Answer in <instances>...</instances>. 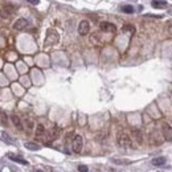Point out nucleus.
Returning a JSON list of instances; mask_svg holds the SVG:
<instances>
[{"instance_id": "19", "label": "nucleus", "mask_w": 172, "mask_h": 172, "mask_svg": "<svg viewBox=\"0 0 172 172\" xmlns=\"http://www.w3.org/2000/svg\"><path fill=\"white\" fill-rule=\"evenodd\" d=\"M113 163H115V164H131L130 160H118V159H114Z\"/></svg>"}, {"instance_id": "12", "label": "nucleus", "mask_w": 172, "mask_h": 172, "mask_svg": "<svg viewBox=\"0 0 172 172\" xmlns=\"http://www.w3.org/2000/svg\"><path fill=\"white\" fill-rule=\"evenodd\" d=\"M152 164L155 166V167H160V166H163L166 163V158L164 156H159V158H155V159H152Z\"/></svg>"}, {"instance_id": "17", "label": "nucleus", "mask_w": 172, "mask_h": 172, "mask_svg": "<svg viewBox=\"0 0 172 172\" xmlns=\"http://www.w3.org/2000/svg\"><path fill=\"white\" fill-rule=\"evenodd\" d=\"M132 134L135 135V138L138 139L139 143H142V132H140L139 130H134V131H132Z\"/></svg>"}, {"instance_id": "14", "label": "nucleus", "mask_w": 172, "mask_h": 172, "mask_svg": "<svg viewBox=\"0 0 172 172\" xmlns=\"http://www.w3.org/2000/svg\"><path fill=\"white\" fill-rule=\"evenodd\" d=\"M25 148L30 150V151H37V150H40V146L33 142H28V143H25Z\"/></svg>"}, {"instance_id": "15", "label": "nucleus", "mask_w": 172, "mask_h": 172, "mask_svg": "<svg viewBox=\"0 0 172 172\" xmlns=\"http://www.w3.org/2000/svg\"><path fill=\"white\" fill-rule=\"evenodd\" d=\"M122 32L134 34V32H135V28H134V26H132V25H130V24H126V25H123V28H122Z\"/></svg>"}, {"instance_id": "8", "label": "nucleus", "mask_w": 172, "mask_h": 172, "mask_svg": "<svg viewBox=\"0 0 172 172\" xmlns=\"http://www.w3.org/2000/svg\"><path fill=\"white\" fill-rule=\"evenodd\" d=\"M58 136H60L58 126H53V129L49 131V135H48V140H49V142H53V140H56Z\"/></svg>"}, {"instance_id": "3", "label": "nucleus", "mask_w": 172, "mask_h": 172, "mask_svg": "<svg viewBox=\"0 0 172 172\" xmlns=\"http://www.w3.org/2000/svg\"><path fill=\"white\" fill-rule=\"evenodd\" d=\"M57 40H58V34L54 29H49L48 30V37H46V41H45V46H50L53 44L57 42Z\"/></svg>"}, {"instance_id": "4", "label": "nucleus", "mask_w": 172, "mask_h": 172, "mask_svg": "<svg viewBox=\"0 0 172 172\" xmlns=\"http://www.w3.org/2000/svg\"><path fill=\"white\" fill-rule=\"evenodd\" d=\"M89 30H90V24H89V21L82 20L81 23H79V25H78V33L81 34V36H86V34L89 33Z\"/></svg>"}, {"instance_id": "2", "label": "nucleus", "mask_w": 172, "mask_h": 172, "mask_svg": "<svg viewBox=\"0 0 172 172\" xmlns=\"http://www.w3.org/2000/svg\"><path fill=\"white\" fill-rule=\"evenodd\" d=\"M82 147H83V140H82V136L81 135H76L73 138V143H72V148L76 154H79L82 151Z\"/></svg>"}, {"instance_id": "5", "label": "nucleus", "mask_w": 172, "mask_h": 172, "mask_svg": "<svg viewBox=\"0 0 172 172\" xmlns=\"http://www.w3.org/2000/svg\"><path fill=\"white\" fill-rule=\"evenodd\" d=\"M163 134H164L166 140H172V127L168 123H163Z\"/></svg>"}, {"instance_id": "23", "label": "nucleus", "mask_w": 172, "mask_h": 172, "mask_svg": "<svg viewBox=\"0 0 172 172\" xmlns=\"http://www.w3.org/2000/svg\"><path fill=\"white\" fill-rule=\"evenodd\" d=\"M168 30H170V33L172 34V25H170V28H168Z\"/></svg>"}, {"instance_id": "22", "label": "nucleus", "mask_w": 172, "mask_h": 172, "mask_svg": "<svg viewBox=\"0 0 172 172\" xmlns=\"http://www.w3.org/2000/svg\"><path fill=\"white\" fill-rule=\"evenodd\" d=\"M26 2H28V3H30V4H34V6H36V4H38V3H40L38 0H26Z\"/></svg>"}, {"instance_id": "10", "label": "nucleus", "mask_w": 172, "mask_h": 172, "mask_svg": "<svg viewBox=\"0 0 172 172\" xmlns=\"http://www.w3.org/2000/svg\"><path fill=\"white\" fill-rule=\"evenodd\" d=\"M7 156L10 158L11 160H13V162H17V163H20V164H24V166H26V164H28V162H26L25 159L20 158V156H17V155H15V154H12V152H8V154H7Z\"/></svg>"}, {"instance_id": "6", "label": "nucleus", "mask_w": 172, "mask_h": 172, "mask_svg": "<svg viewBox=\"0 0 172 172\" xmlns=\"http://www.w3.org/2000/svg\"><path fill=\"white\" fill-rule=\"evenodd\" d=\"M26 26H28V21L25 19H17L15 21V24H13V28L16 30H24Z\"/></svg>"}, {"instance_id": "18", "label": "nucleus", "mask_w": 172, "mask_h": 172, "mask_svg": "<svg viewBox=\"0 0 172 172\" xmlns=\"http://www.w3.org/2000/svg\"><path fill=\"white\" fill-rule=\"evenodd\" d=\"M122 11L126 12V13H132V12H134V8H132L131 6H123L122 7Z\"/></svg>"}, {"instance_id": "20", "label": "nucleus", "mask_w": 172, "mask_h": 172, "mask_svg": "<svg viewBox=\"0 0 172 172\" xmlns=\"http://www.w3.org/2000/svg\"><path fill=\"white\" fill-rule=\"evenodd\" d=\"M2 125L3 126H6L7 125V118H6V113H2Z\"/></svg>"}, {"instance_id": "1", "label": "nucleus", "mask_w": 172, "mask_h": 172, "mask_svg": "<svg viewBox=\"0 0 172 172\" xmlns=\"http://www.w3.org/2000/svg\"><path fill=\"white\" fill-rule=\"evenodd\" d=\"M117 142L118 144L121 146L122 148H129L131 147V139H130V136L127 135V132L126 131H118V134H117Z\"/></svg>"}, {"instance_id": "7", "label": "nucleus", "mask_w": 172, "mask_h": 172, "mask_svg": "<svg viewBox=\"0 0 172 172\" xmlns=\"http://www.w3.org/2000/svg\"><path fill=\"white\" fill-rule=\"evenodd\" d=\"M99 28H101V30H103V32H110V33H114L117 30L115 25L111 23H101Z\"/></svg>"}, {"instance_id": "16", "label": "nucleus", "mask_w": 172, "mask_h": 172, "mask_svg": "<svg viewBox=\"0 0 172 172\" xmlns=\"http://www.w3.org/2000/svg\"><path fill=\"white\" fill-rule=\"evenodd\" d=\"M2 139H3V142H6V143H8V144H12V143H13V140L6 134V131H2Z\"/></svg>"}, {"instance_id": "11", "label": "nucleus", "mask_w": 172, "mask_h": 172, "mask_svg": "<svg viewBox=\"0 0 172 172\" xmlns=\"http://www.w3.org/2000/svg\"><path fill=\"white\" fill-rule=\"evenodd\" d=\"M11 119H12L13 125H15V127H16L17 130H23V125H21V121H20L19 117H17V115H12Z\"/></svg>"}, {"instance_id": "25", "label": "nucleus", "mask_w": 172, "mask_h": 172, "mask_svg": "<svg viewBox=\"0 0 172 172\" xmlns=\"http://www.w3.org/2000/svg\"><path fill=\"white\" fill-rule=\"evenodd\" d=\"M170 13H171V15H172V10H170Z\"/></svg>"}, {"instance_id": "24", "label": "nucleus", "mask_w": 172, "mask_h": 172, "mask_svg": "<svg viewBox=\"0 0 172 172\" xmlns=\"http://www.w3.org/2000/svg\"><path fill=\"white\" fill-rule=\"evenodd\" d=\"M37 172H44V171H41V170H38V171H37Z\"/></svg>"}, {"instance_id": "9", "label": "nucleus", "mask_w": 172, "mask_h": 172, "mask_svg": "<svg viewBox=\"0 0 172 172\" xmlns=\"http://www.w3.org/2000/svg\"><path fill=\"white\" fill-rule=\"evenodd\" d=\"M151 4L154 8H158V10H166L167 6H168V3L166 0H152Z\"/></svg>"}, {"instance_id": "13", "label": "nucleus", "mask_w": 172, "mask_h": 172, "mask_svg": "<svg viewBox=\"0 0 172 172\" xmlns=\"http://www.w3.org/2000/svg\"><path fill=\"white\" fill-rule=\"evenodd\" d=\"M44 135H45V127L42 125H37L36 126V136L37 138H42Z\"/></svg>"}, {"instance_id": "21", "label": "nucleus", "mask_w": 172, "mask_h": 172, "mask_svg": "<svg viewBox=\"0 0 172 172\" xmlns=\"http://www.w3.org/2000/svg\"><path fill=\"white\" fill-rule=\"evenodd\" d=\"M78 171H79V172H87L89 170H87L86 166H79V167H78Z\"/></svg>"}]
</instances>
